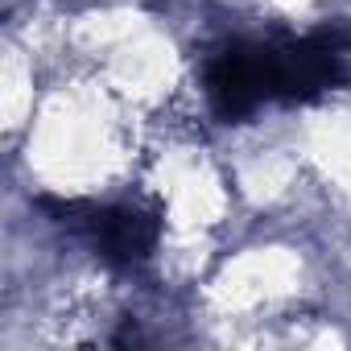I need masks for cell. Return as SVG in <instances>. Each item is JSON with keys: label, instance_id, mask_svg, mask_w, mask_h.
<instances>
[{"label": "cell", "instance_id": "6da1fadb", "mask_svg": "<svg viewBox=\"0 0 351 351\" xmlns=\"http://www.w3.org/2000/svg\"><path fill=\"white\" fill-rule=\"evenodd\" d=\"M42 207L54 215V223H66L75 232H83L95 252L108 261V265H141L153 244H157V215L141 211V207H87V203H54V199H42Z\"/></svg>", "mask_w": 351, "mask_h": 351}, {"label": "cell", "instance_id": "7a4b0ae2", "mask_svg": "<svg viewBox=\"0 0 351 351\" xmlns=\"http://www.w3.org/2000/svg\"><path fill=\"white\" fill-rule=\"evenodd\" d=\"M207 99L219 120H240L261 99H269L261 42H232L207 62Z\"/></svg>", "mask_w": 351, "mask_h": 351}]
</instances>
